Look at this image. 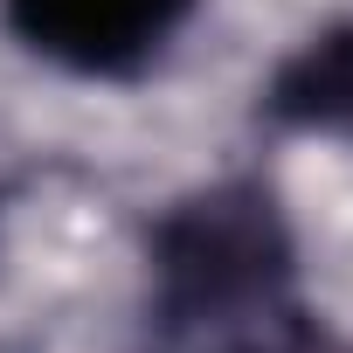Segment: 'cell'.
Returning a JSON list of instances; mask_svg holds the SVG:
<instances>
[{
  "label": "cell",
  "mask_w": 353,
  "mask_h": 353,
  "mask_svg": "<svg viewBox=\"0 0 353 353\" xmlns=\"http://www.w3.org/2000/svg\"><path fill=\"white\" fill-rule=\"evenodd\" d=\"M152 263H159L166 305L181 319H208V312L222 319L243 305H270V291H284L291 243L263 194L222 188V194L188 201L181 215H166Z\"/></svg>",
  "instance_id": "obj_1"
},
{
  "label": "cell",
  "mask_w": 353,
  "mask_h": 353,
  "mask_svg": "<svg viewBox=\"0 0 353 353\" xmlns=\"http://www.w3.org/2000/svg\"><path fill=\"white\" fill-rule=\"evenodd\" d=\"M188 14L194 0H8V28L77 77H132Z\"/></svg>",
  "instance_id": "obj_2"
},
{
  "label": "cell",
  "mask_w": 353,
  "mask_h": 353,
  "mask_svg": "<svg viewBox=\"0 0 353 353\" xmlns=\"http://www.w3.org/2000/svg\"><path fill=\"white\" fill-rule=\"evenodd\" d=\"M270 118L298 132H353V28L312 35L270 77Z\"/></svg>",
  "instance_id": "obj_3"
}]
</instances>
